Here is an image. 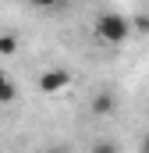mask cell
<instances>
[{
	"mask_svg": "<svg viewBox=\"0 0 149 153\" xmlns=\"http://www.w3.org/2000/svg\"><path fill=\"white\" fill-rule=\"evenodd\" d=\"M96 36L103 39V43H124V39L131 36V22L124 18V14H117V11H103L100 18H96Z\"/></svg>",
	"mask_w": 149,
	"mask_h": 153,
	"instance_id": "1",
	"label": "cell"
},
{
	"mask_svg": "<svg viewBox=\"0 0 149 153\" xmlns=\"http://www.w3.org/2000/svg\"><path fill=\"white\" fill-rule=\"evenodd\" d=\"M64 85H71V71L68 68H50L39 75V89L43 93H60Z\"/></svg>",
	"mask_w": 149,
	"mask_h": 153,
	"instance_id": "2",
	"label": "cell"
},
{
	"mask_svg": "<svg viewBox=\"0 0 149 153\" xmlns=\"http://www.w3.org/2000/svg\"><path fill=\"white\" fill-rule=\"evenodd\" d=\"M89 107H92V114H96V117H103V114H110L114 107H117V100H114L110 89H100V93L92 96V103H89Z\"/></svg>",
	"mask_w": 149,
	"mask_h": 153,
	"instance_id": "3",
	"label": "cell"
},
{
	"mask_svg": "<svg viewBox=\"0 0 149 153\" xmlns=\"http://www.w3.org/2000/svg\"><path fill=\"white\" fill-rule=\"evenodd\" d=\"M18 100V85L7 78V71H0V103H14Z\"/></svg>",
	"mask_w": 149,
	"mask_h": 153,
	"instance_id": "4",
	"label": "cell"
},
{
	"mask_svg": "<svg viewBox=\"0 0 149 153\" xmlns=\"http://www.w3.org/2000/svg\"><path fill=\"white\" fill-rule=\"evenodd\" d=\"M14 50H18V39L11 36V32H4V36H0V53L7 57V53H14Z\"/></svg>",
	"mask_w": 149,
	"mask_h": 153,
	"instance_id": "5",
	"label": "cell"
},
{
	"mask_svg": "<svg viewBox=\"0 0 149 153\" xmlns=\"http://www.w3.org/2000/svg\"><path fill=\"white\" fill-rule=\"evenodd\" d=\"M92 153H121V150L114 139H100V143H92Z\"/></svg>",
	"mask_w": 149,
	"mask_h": 153,
	"instance_id": "6",
	"label": "cell"
},
{
	"mask_svg": "<svg viewBox=\"0 0 149 153\" xmlns=\"http://www.w3.org/2000/svg\"><path fill=\"white\" fill-rule=\"evenodd\" d=\"M43 153H68V146H46Z\"/></svg>",
	"mask_w": 149,
	"mask_h": 153,
	"instance_id": "7",
	"label": "cell"
},
{
	"mask_svg": "<svg viewBox=\"0 0 149 153\" xmlns=\"http://www.w3.org/2000/svg\"><path fill=\"white\" fill-rule=\"evenodd\" d=\"M139 153H149V135L142 139V146H139Z\"/></svg>",
	"mask_w": 149,
	"mask_h": 153,
	"instance_id": "8",
	"label": "cell"
}]
</instances>
